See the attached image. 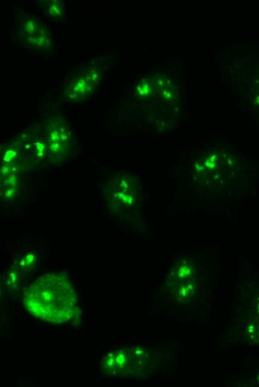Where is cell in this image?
<instances>
[{"instance_id": "cell-5", "label": "cell", "mask_w": 259, "mask_h": 387, "mask_svg": "<svg viewBox=\"0 0 259 387\" xmlns=\"http://www.w3.org/2000/svg\"><path fill=\"white\" fill-rule=\"evenodd\" d=\"M24 28L26 29V32L28 34L35 35L37 30V25L33 19H28L27 21H26Z\"/></svg>"}, {"instance_id": "cell-6", "label": "cell", "mask_w": 259, "mask_h": 387, "mask_svg": "<svg viewBox=\"0 0 259 387\" xmlns=\"http://www.w3.org/2000/svg\"><path fill=\"white\" fill-rule=\"evenodd\" d=\"M51 13L52 16L60 17L62 15V8L56 4H53L51 7Z\"/></svg>"}, {"instance_id": "cell-2", "label": "cell", "mask_w": 259, "mask_h": 387, "mask_svg": "<svg viewBox=\"0 0 259 387\" xmlns=\"http://www.w3.org/2000/svg\"><path fill=\"white\" fill-rule=\"evenodd\" d=\"M149 354L139 347L118 348L108 352L102 361L101 370L109 376H125L141 372Z\"/></svg>"}, {"instance_id": "cell-3", "label": "cell", "mask_w": 259, "mask_h": 387, "mask_svg": "<svg viewBox=\"0 0 259 387\" xmlns=\"http://www.w3.org/2000/svg\"><path fill=\"white\" fill-rule=\"evenodd\" d=\"M93 85L87 81L86 76H80L69 85L66 93L73 100H80L91 93Z\"/></svg>"}, {"instance_id": "cell-4", "label": "cell", "mask_w": 259, "mask_h": 387, "mask_svg": "<svg viewBox=\"0 0 259 387\" xmlns=\"http://www.w3.org/2000/svg\"><path fill=\"white\" fill-rule=\"evenodd\" d=\"M101 75L96 69H91L87 72L86 78L87 81L92 85L97 84L100 80Z\"/></svg>"}, {"instance_id": "cell-1", "label": "cell", "mask_w": 259, "mask_h": 387, "mask_svg": "<svg viewBox=\"0 0 259 387\" xmlns=\"http://www.w3.org/2000/svg\"><path fill=\"white\" fill-rule=\"evenodd\" d=\"M23 303L30 314L53 324L74 320L79 306L71 280L64 274L56 273L39 277L26 290Z\"/></svg>"}]
</instances>
